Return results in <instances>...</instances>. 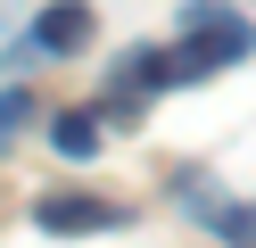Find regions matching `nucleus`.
<instances>
[{
	"label": "nucleus",
	"instance_id": "obj_1",
	"mask_svg": "<svg viewBox=\"0 0 256 248\" xmlns=\"http://www.w3.org/2000/svg\"><path fill=\"white\" fill-rule=\"evenodd\" d=\"M166 83H174V58H166V50H132V58L108 75V116H140Z\"/></svg>",
	"mask_w": 256,
	"mask_h": 248
},
{
	"label": "nucleus",
	"instance_id": "obj_2",
	"mask_svg": "<svg viewBox=\"0 0 256 248\" xmlns=\"http://www.w3.org/2000/svg\"><path fill=\"white\" fill-rule=\"evenodd\" d=\"M25 42H34L42 58H74V50L91 42V9H83V0H50V9L25 25Z\"/></svg>",
	"mask_w": 256,
	"mask_h": 248
},
{
	"label": "nucleus",
	"instance_id": "obj_3",
	"mask_svg": "<svg viewBox=\"0 0 256 248\" xmlns=\"http://www.w3.org/2000/svg\"><path fill=\"white\" fill-rule=\"evenodd\" d=\"M34 223H42V231H124L132 215H124L116 198H42Z\"/></svg>",
	"mask_w": 256,
	"mask_h": 248
},
{
	"label": "nucleus",
	"instance_id": "obj_4",
	"mask_svg": "<svg viewBox=\"0 0 256 248\" xmlns=\"http://www.w3.org/2000/svg\"><path fill=\"white\" fill-rule=\"evenodd\" d=\"M50 141H58V157H91V149H100V116H91V108H66Z\"/></svg>",
	"mask_w": 256,
	"mask_h": 248
},
{
	"label": "nucleus",
	"instance_id": "obj_5",
	"mask_svg": "<svg viewBox=\"0 0 256 248\" xmlns=\"http://www.w3.org/2000/svg\"><path fill=\"white\" fill-rule=\"evenodd\" d=\"M215 231L232 248H256V207H215Z\"/></svg>",
	"mask_w": 256,
	"mask_h": 248
},
{
	"label": "nucleus",
	"instance_id": "obj_6",
	"mask_svg": "<svg viewBox=\"0 0 256 248\" xmlns=\"http://www.w3.org/2000/svg\"><path fill=\"white\" fill-rule=\"evenodd\" d=\"M25 116H34V99H25V91H0V149L25 132Z\"/></svg>",
	"mask_w": 256,
	"mask_h": 248
}]
</instances>
